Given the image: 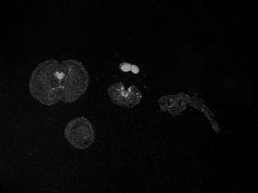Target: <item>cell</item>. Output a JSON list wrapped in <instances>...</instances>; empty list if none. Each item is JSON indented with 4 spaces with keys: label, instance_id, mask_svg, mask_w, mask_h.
Returning a JSON list of instances; mask_svg holds the SVG:
<instances>
[{
    "label": "cell",
    "instance_id": "1",
    "mask_svg": "<svg viewBox=\"0 0 258 193\" xmlns=\"http://www.w3.org/2000/svg\"><path fill=\"white\" fill-rule=\"evenodd\" d=\"M89 83V73L82 62L50 59L39 63L33 71L29 87L35 99L52 106L59 101L64 103L77 101L87 92Z\"/></svg>",
    "mask_w": 258,
    "mask_h": 193
},
{
    "label": "cell",
    "instance_id": "2",
    "mask_svg": "<svg viewBox=\"0 0 258 193\" xmlns=\"http://www.w3.org/2000/svg\"><path fill=\"white\" fill-rule=\"evenodd\" d=\"M64 134L69 143L80 150L89 148L95 140L94 127L89 120L84 117L71 120L64 128Z\"/></svg>",
    "mask_w": 258,
    "mask_h": 193
},
{
    "label": "cell",
    "instance_id": "3",
    "mask_svg": "<svg viewBox=\"0 0 258 193\" xmlns=\"http://www.w3.org/2000/svg\"><path fill=\"white\" fill-rule=\"evenodd\" d=\"M107 94L113 103L123 108H133L139 104L142 95L135 86H131L125 90L124 85L116 82L110 86Z\"/></svg>",
    "mask_w": 258,
    "mask_h": 193
},
{
    "label": "cell",
    "instance_id": "4",
    "mask_svg": "<svg viewBox=\"0 0 258 193\" xmlns=\"http://www.w3.org/2000/svg\"><path fill=\"white\" fill-rule=\"evenodd\" d=\"M190 98L185 94L168 95L160 98L159 101L161 109L174 116L178 115L186 109Z\"/></svg>",
    "mask_w": 258,
    "mask_h": 193
}]
</instances>
